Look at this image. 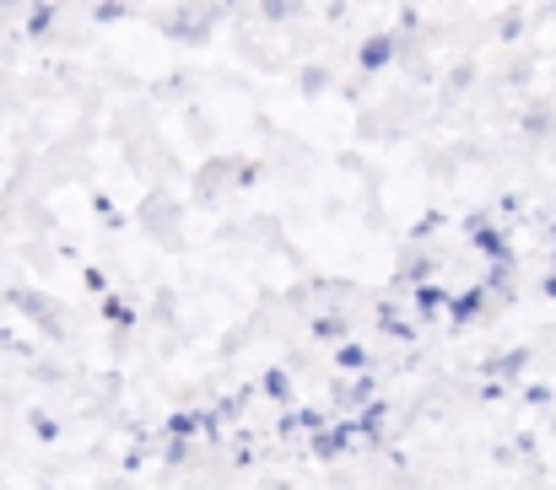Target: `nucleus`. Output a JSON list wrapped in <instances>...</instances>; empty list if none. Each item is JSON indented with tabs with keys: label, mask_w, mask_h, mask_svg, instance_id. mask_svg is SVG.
I'll return each mask as SVG.
<instances>
[]
</instances>
